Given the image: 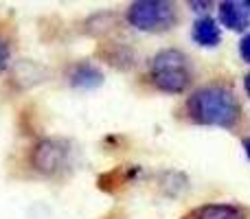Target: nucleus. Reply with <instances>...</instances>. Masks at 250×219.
I'll return each mask as SVG.
<instances>
[{
    "mask_svg": "<svg viewBox=\"0 0 250 219\" xmlns=\"http://www.w3.org/2000/svg\"><path fill=\"white\" fill-rule=\"evenodd\" d=\"M191 40H193L198 46H204V48L217 46V44L222 42L220 24L208 16L198 18V20L193 22V26H191Z\"/></svg>",
    "mask_w": 250,
    "mask_h": 219,
    "instance_id": "nucleus-10",
    "label": "nucleus"
},
{
    "mask_svg": "<svg viewBox=\"0 0 250 219\" xmlns=\"http://www.w3.org/2000/svg\"><path fill=\"white\" fill-rule=\"evenodd\" d=\"M244 88H246V95L250 97V73L244 77Z\"/></svg>",
    "mask_w": 250,
    "mask_h": 219,
    "instance_id": "nucleus-14",
    "label": "nucleus"
},
{
    "mask_svg": "<svg viewBox=\"0 0 250 219\" xmlns=\"http://www.w3.org/2000/svg\"><path fill=\"white\" fill-rule=\"evenodd\" d=\"M239 101L230 88L222 83L202 86L187 99V114L193 123L230 129L239 120Z\"/></svg>",
    "mask_w": 250,
    "mask_h": 219,
    "instance_id": "nucleus-1",
    "label": "nucleus"
},
{
    "mask_svg": "<svg viewBox=\"0 0 250 219\" xmlns=\"http://www.w3.org/2000/svg\"><path fill=\"white\" fill-rule=\"evenodd\" d=\"M68 154H70V149L66 147V140H60V138H42V140H38L31 147L29 162L40 176L53 178L66 167Z\"/></svg>",
    "mask_w": 250,
    "mask_h": 219,
    "instance_id": "nucleus-4",
    "label": "nucleus"
},
{
    "mask_svg": "<svg viewBox=\"0 0 250 219\" xmlns=\"http://www.w3.org/2000/svg\"><path fill=\"white\" fill-rule=\"evenodd\" d=\"M246 9H248V16H250V2H246Z\"/></svg>",
    "mask_w": 250,
    "mask_h": 219,
    "instance_id": "nucleus-15",
    "label": "nucleus"
},
{
    "mask_svg": "<svg viewBox=\"0 0 250 219\" xmlns=\"http://www.w3.org/2000/svg\"><path fill=\"white\" fill-rule=\"evenodd\" d=\"M242 145H244V151H246V156H248V160H250V136H248V138H244Z\"/></svg>",
    "mask_w": 250,
    "mask_h": 219,
    "instance_id": "nucleus-13",
    "label": "nucleus"
},
{
    "mask_svg": "<svg viewBox=\"0 0 250 219\" xmlns=\"http://www.w3.org/2000/svg\"><path fill=\"white\" fill-rule=\"evenodd\" d=\"M68 81L79 90H95L104 83V73L90 61H77L68 70Z\"/></svg>",
    "mask_w": 250,
    "mask_h": 219,
    "instance_id": "nucleus-8",
    "label": "nucleus"
},
{
    "mask_svg": "<svg viewBox=\"0 0 250 219\" xmlns=\"http://www.w3.org/2000/svg\"><path fill=\"white\" fill-rule=\"evenodd\" d=\"M239 55H242V60L250 64V33H246L242 38V42H239Z\"/></svg>",
    "mask_w": 250,
    "mask_h": 219,
    "instance_id": "nucleus-12",
    "label": "nucleus"
},
{
    "mask_svg": "<svg viewBox=\"0 0 250 219\" xmlns=\"http://www.w3.org/2000/svg\"><path fill=\"white\" fill-rule=\"evenodd\" d=\"M97 57L117 70H129L136 66V53L123 42H104L97 48Z\"/></svg>",
    "mask_w": 250,
    "mask_h": 219,
    "instance_id": "nucleus-6",
    "label": "nucleus"
},
{
    "mask_svg": "<svg viewBox=\"0 0 250 219\" xmlns=\"http://www.w3.org/2000/svg\"><path fill=\"white\" fill-rule=\"evenodd\" d=\"M127 22L143 33H163L178 22V9L165 0H136L127 7Z\"/></svg>",
    "mask_w": 250,
    "mask_h": 219,
    "instance_id": "nucleus-3",
    "label": "nucleus"
},
{
    "mask_svg": "<svg viewBox=\"0 0 250 219\" xmlns=\"http://www.w3.org/2000/svg\"><path fill=\"white\" fill-rule=\"evenodd\" d=\"M149 77L160 92L182 95L191 86L189 57L178 48H165V51L156 53L149 64Z\"/></svg>",
    "mask_w": 250,
    "mask_h": 219,
    "instance_id": "nucleus-2",
    "label": "nucleus"
},
{
    "mask_svg": "<svg viewBox=\"0 0 250 219\" xmlns=\"http://www.w3.org/2000/svg\"><path fill=\"white\" fill-rule=\"evenodd\" d=\"M138 173H141V167H136V164H123V167H117V169H112V171L101 173V176L97 178V186H99L101 191H105V193H119Z\"/></svg>",
    "mask_w": 250,
    "mask_h": 219,
    "instance_id": "nucleus-7",
    "label": "nucleus"
},
{
    "mask_svg": "<svg viewBox=\"0 0 250 219\" xmlns=\"http://www.w3.org/2000/svg\"><path fill=\"white\" fill-rule=\"evenodd\" d=\"M180 219H250V211L244 206H237V204L213 202L191 208Z\"/></svg>",
    "mask_w": 250,
    "mask_h": 219,
    "instance_id": "nucleus-5",
    "label": "nucleus"
},
{
    "mask_svg": "<svg viewBox=\"0 0 250 219\" xmlns=\"http://www.w3.org/2000/svg\"><path fill=\"white\" fill-rule=\"evenodd\" d=\"M220 13V24L230 31H246L250 24V16L246 2H237V0H224L217 7Z\"/></svg>",
    "mask_w": 250,
    "mask_h": 219,
    "instance_id": "nucleus-9",
    "label": "nucleus"
},
{
    "mask_svg": "<svg viewBox=\"0 0 250 219\" xmlns=\"http://www.w3.org/2000/svg\"><path fill=\"white\" fill-rule=\"evenodd\" d=\"M9 55H11V48H9L7 40L0 38V73L9 66Z\"/></svg>",
    "mask_w": 250,
    "mask_h": 219,
    "instance_id": "nucleus-11",
    "label": "nucleus"
}]
</instances>
